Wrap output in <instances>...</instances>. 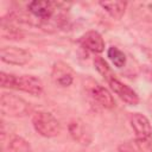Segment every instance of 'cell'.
I'll return each instance as SVG.
<instances>
[{
  "mask_svg": "<svg viewBox=\"0 0 152 152\" xmlns=\"http://www.w3.org/2000/svg\"><path fill=\"white\" fill-rule=\"evenodd\" d=\"M107 82H108L110 89H112L124 102H126V103L129 104V106H135V104H138V102H139V96H138V94H137L131 87H128L127 84H125V83H122L121 81H119L114 75H112L110 77H108V78H107Z\"/></svg>",
  "mask_w": 152,
  "mask_h": 152,
  "instance_id": "4",
  "label": "cell"
},
{
  "mask_svg": "<svg viewBox=\"0 0 152 152\" xmlns=\"http://www.w3.org/2000/svg\"><path fill=\"white\" fill-rule=\"evenodd\" d=\"M135 152H152V142L151 139L140 140L135 139Z\"/></svg>",
  "mask_w": 152,
  "mask_h": 152,
  "instance_id": "17",
  "label": "cell"
},
{
  "mask_svg": "<svg viewBox=\"0 0 152 152\" xmlns=\"http://www.w3.org/2000/svg\"><path fill=\"white\" fill-rule=\"evenodd\" d=\"M43 88H44L43 82L40 81V78H38L36 76L20 75V76H15V78H14L13 89L25 91L31 95H40L43 91Z\"/></svg>",
  "mask_w": 152,
  "mask_h": 152,
  "instance_id": "5",
  "label": "cell"
},
{
  "mask_svg": "<svg viewBox=\"0 0 152 152\" xmlns=\"http://www.w3.org/2000/svg\"><path fill=\"white\" fill-rule=\"evenodd\" d=\"M51 78L56 84H58L61 87H68L72 83L74 74H72L71 68L68 64H65L63 62H57L52 66Z\"/></svg>",
  "mask_w": 152,
  "mask_h": 152,
  "instance_id": "8",
  "label": "cell"
},
{
  "mask_svg": "<svg viewBox=\"0 0 152 152\" xmlns=\"http://www.w3.org/2000/svg\"><path fill=\"white\" fill-rule=\"evenodd\" d=\"M108 57L112 61V63L116 66V68H122L126 64V56L125 53L119 50L116 46H110L108 49Z\"/></svg>",
  "mask_w": 152,
  "mask_h": 152,
  "instance_id": "14",
  "label": "cell"
},
{
  "mask_svg": "<svg viewBox=\"0 0 152 152\" xmlns=\"http://www.w3.org/2000/svg\"><path fill=\"white\" fill-rule=\"evenodd\" d=\"M32 125L36 132L45 138H53L61 132L59 121L49 112H36L32 115Z\"/></svg>",
  "mask_w": 152,
  "mask_h": 152,
  "instance_id": "1",
  "label": "cell"
},
{
  "mask_svg": "<svg viewBox=\"0 0 152 152\" xmlns=\"http://www.w3.org/2000/svg\"><path fill=\"white\" fill-rule=\"evenodd\" d=\"M118 152H135L129 144H121L118 147Z\"/></svg>",
  "mask_w": 152,
  "mask_h": 152,
  "instance_id": "19",
  "label": "cell"
},
{
  "mask_svg": "<svg viewBox=\"0 0 152 152\" xmlns=\"http://www.w3.org/2000/svg\"><path fill=\"white\" fill-rule=\"evenodd\" d=\"M135 10H142L144 12L148 13V18H151L152 14V1H145V2H139L137 5Z\"/></svg>",
  "mask_w": 152,
  "mask_h": 152,
  "instance_id": "18",
  "label": "cell"
},
{
  "mask_svg": "<svg viewBox=\"0 0 152 152\" xmlns=\"http://www.w3.org/2000/svg\"><path fill=\"white\" fill-rule=\"evenodd\" d=\"M80 43L84 49H87L94 53H101L104 50V40L97 31L86 32L81 37Z\"/></svg>",
  "mask_w": 152,
  "mask_h": 152,
  "instance_id": "10",
  "label": "cell"
},
{
  "mask_svg": "<svg viewBox=\"0 0 152 152\" xmlns=\"http://www.w3.org/2000/svg\"><path fill=\"white\" fill-rule=\"evenodd\" d=\"M31 53L18 46H4L0 50V58L2 62L13 65H24L31 61Z\"/></svg>",
  "mask_w": 152,
  "mask_h": 152,
  "instance_id": "3",
  "label": "cell"
},
{
  "mask_svg": "<svg viewBox=\"0 0 152 152\" xmlns=\"http://www.w3.org/2000/svg\"><path fill=\"white\" fill-rule=\"evenodd\" d=\"M90 95L91 97L95 100V102L97 104H100L103 108L110 109L115 106L114 99L112 96V94L108 91V89H106L104 87L100 86V84H94L90 89Z\"/></svg>",
  "mask_w": 152,
  "mask_h": 152,
  "instance_id": "11",
  "label": "cell"
},
{
  "mask_svg": "<svg viewBox=\"0 0 152 152\" xmlns=\"http://www.w3.org/2000/svg\"><path fill=\"white\" fill-rule=\"evenodd\" d=\"M55 6L56 4L52 1H46V0H34L31 1L27 5L28 11L37 18L48 20L51 18V15L55 12Z\"/></svg>",
  "mask_w": 152,
  "mask_h": 152,
  "instance_id": "9",
  "label": "cell"
},
{
  "mask_svg": "<svg viewBox=\"0 0 152 152\" xmlns=\"http://www.w3.org/2000/svg\"><path fill=\"white\" fill-rule=\"evenodd\" d=\"M94 66H95V69L97 70V72L101 74L106 80L113 75L112 71H110L109 65L107 64V62H106L102 57H100V56H96V57L94 58Z\"/></svg>",
  "mask_w": 152,
  "mask_h": 152,
  "instance_id": "15",
  "label": "cell"
},
{
  "mask_svg": "<svg viewBox=\"0 0 152 152\" xmlns=\"http://www.w3.org/2000/svg\"><path fill=\"white\" fill-rule=\"evenodd\" d=\"M14 78H15V75H13V74H7V72H5V71H1V74H0V86H1L2 88L13 89Z\"/></svg>",
  "mask_w": 152,
  "mask_h": 152,
  "instance_id": "16",
  "label": "cell"
},
{
  "mask_svg": "<svg viewBox=\"0 0 152 152\" xmlns=\"http://www.w3.org/2000/svg\"><path fill=\"white\" fill-rule=\"evenodd\" d=\"M129 122L134 131L135 139L147 140L152 137V126L146 115L141 113H132L129 115Z\"/></svg>",
  "mask_w": 152,
  "mask_h": 152,
  "instance_id": "6",
  "label": "cell"
},
{
  "mask_svg": "<svg viewBox=\"0 0 152 152\" xmlns=\"http://www.w3.org/2000/svg\"><path fill=\"white\" fill-rule=\"evenodd\" d=\"M100 6L114 19H120L126 11V1H101Z\"/></svg>",
  "mask_w": 152,
  "mask_h": 152,
  "instance_id": "12",
  "label": "cell"
},
{
  "mask_svg": "<svg viewBox=\"0 0 152 152\" xmlns=\"http://www.w3.org/2000/svg\"><path fill=\"white\" fill-rule=\"evenodd\" d=\"M69 133L71 135V138L77 141L81 145H89L93 140V135H91V129L89 128V126L80 120V119H75L69 124Z\"/></svg>",
  "mask_w": 152,
  "mask_h": 152,
  "instance_id": "7",
  "label": "cell"
},
{
  "mask_svg": "<svg viewBox=\"0 0 152 152\" xmlns=\"http://www.w3.org/2000/svg\"><path fill=\"white\" fill-rule=\"evenodd\" d=\"M0 109L4 115L7 116H25L28 114L31 107L27 101L13 94H1Z\"/></svg>",
  "mask_w": 152,
  "mask_h": 152,
  "instance_id": "2",
  "label": "cell"
},
{
  "mask_svg": "<svg viewBox=\"0 0 152 152\" xmlns=\"http://www.w3.org/2000/svg\"><path fill=\"white\" fill-rule=\"evenodd\" d=\"M5 152H31V147L24 138L13 135L10 138Z\"/></svg>",
  "mask_w": 152,
  "mask_h": 152,
  "instance_id": "13",
  "label": "cell"
}]
</instances>
